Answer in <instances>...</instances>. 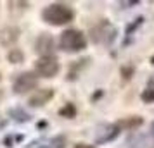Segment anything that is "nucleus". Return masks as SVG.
Masks as SVG:
<instances>
[{
	"label": "nucleus",
	"mask_w": 154,
	"mask_h": 148,
	"mask_svg": "<svg viewBox=\"0 0 154 148\" xmlns=\"http://www.w3.org/2000/svg\"><path fill=\"white\" fill-rule=\"evenodd\" d=\"M42 17L43 21L52 24V26H63V24H68L75 17V12L71 7L64 5V4H52V5L43 9Z\"/></svg>",
	"instance_id": "f257e3e1"
},
{
	"label": "nucleus",
	"mask_w": 154,
	"mask_h": 148,
	"mask_svg": "<svg viewBox=\"0 0 154 148\" xmlns=\"http://www.w3.org/2000/svg\"><path fill=\"white\" fill-rule=\"evenodd\" d=\"M59 47L64 52H80L87 47L85 35L78 29H64L59 38Z\"/></svg>",
	"instance_id": "f03ea898"
},
{
	"label": "nucleus",
	"mask_w": 154,
	"mask_h": 148,
	"mask_svg": "<svg viewBox=\"0 0 154 148\" xmlns=\"http://www.w3.org/2000/svg\"><path fill=\"white\" fill-rule=\"evenodd\" d=\"M59 62L57 59H54L52 55H45L42 59H38V62L35 64V71L38 76L43 78H54L57 72H59Z\"/></svg>",
	"instance_id": "7ed1b4c3"
},
{
	"label": "nucleus",
	"mask_w": 154,
	"mask_h": 148,
	"mask_svg": "<svg viewBox=\"0 0 154 148\" xmlns=\"http://www.w3.org/2000/svg\"><path fill=\"white\" fill-rule=\"evenodd\" d=\"M36 85H38V78L33 72H23L14 81V91L16 93L29 91V90H35Z\"/></svg>",
	"instance_id": "20e7f679"
},
{
	"label": "nucleus",
	"mask_w": 154,
	"mask_h": 148,
	"mask_svg": "<svg viewBox=\"0 0 154 148\" xmlns=\"http://www.w3.org/2000/svg\"><path fill=\"white\" fill-rule=\"evenodd\" d=\"M54 97V90L52 88H43V90H35L29 95L28 103L31 107H42L47 102H50V98Z\"/></svg>",
	"instance_id": "39448f33"
},
{
	"label": "nucleus",
	"mask_w": 154,
	"mask_h": 148,
	"mask_svg": "<svg viewBox=\"0 0 154 148\" xmlns=\"http://www.w3.org/2000/svg\"><path fill=\"white\" fill-rule=\"evenodd\" d=\"M17 38H19V29L16 28V26H7V28H4L0 31V43L4 47L14 45L17 42Z\"/></svg>",
	"instance_id": "423d86ee"
},
{
	"label": "nucleus",
	"mask_w": 154,
	"mask_h": 148,
	"mask_svg": "<svg viewBox=\"0 0 154 148\" xmlns=\"http://www.w3.org/2000/svg\"><path fill=\"white\" fill-rule=\"evenodd\" d=\"M50 48H52V38H50L49 35H42L38 38V42H36V52L43 54V57H45V54H47Z\"/></svg>",
	"instance_id": "0eeeda50"
},
{
	"label": "nucleus",
	"mask_w": 154,
	"mask_h": 148,
	"mask_svg": "<svg viewBox=\"0 0 154 148\" xmlns=\"http://www.w3.org/2000/svg\"><path fill=\"white\" fill-rule=\"evenodd\" d=\"M119 124H121V126H126V127L139 126V124H142V119H140V117H133V119H128V120H121Z\"/></svg>",
	"instance_id": "6e6552de"
},
{
	"label": "nucleus",
	"mask_w": 154,
	"mask_h": 148,
	"mask_svg": "<svg viewBox=\"0 0 154 148\" xmlns=\"http://www.w3.org/2000/svg\"><path fill=\"white\" fill-rule=\"evenodd\" d=\"M66 112L69 114V117H71V115L75 114V109H73V107H71V105H68V107H66V109H63V110H61V114H63V115H64V114H66Z\"/></svg>",
	"instance_id": "1a4fd4ad"
},
{
	"label": "nucleus",
	"mask_w": 154,
	"mask_h": 148,
	"mask_svg": "<svg viewBox=\"0 0 154 148\" xmlns=\"http://www.w3.org/2000/svg\"><path fill=\"white\" fill-rule=\"evenodd\" d=\"M75 148H95V147H92V145H82V143H80V145H76Z\"/></svg>",
	"instance_id": "9d476101"
},
{
	"label": "nucleus",
	"mask_w": 154,
	"mask_h": 148,
	"mask_svg": "<svg viewBox=\"0 0 154 148\" xmlns=\"http://www.w3.org/2000/svg\"><path fill=\"white\" fill-rule=\"evenodd\" d=\"M152 133H154V122H152Z\"/></svg>",
	"instance_id": "9b49d317"
},
{
	"label": "nucleus",
	"mask_w": 154,
	"mask_h": 148,
	"mask_svg": "<svg viewBox=\"0 0 154 148\" xmlns=\"http://www.w3.org/2000/svg\"><path fill=\"white\" fill-rule=\"evenodd\" d=\"M42 148H43V147H42Z\"/></svg>",
	"instance_id": "f8f14e48"
}]
</instances>
